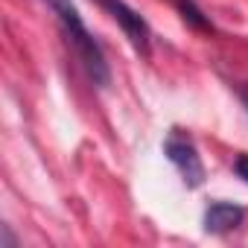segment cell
<instances>
[{"label": "cell", "mask_w": 248, "mask_h": 248, "mask_svg": "<svg viewBox=\"0 0 248 248\" xmlns=\"http://www.w3.org/2000/svg\"><path fill=\"white\" fill-rule=\"evenodd\" d=\"M164 155H167V161L178 170L181 181H184L190 190H196V187L204 184V175H207V172H204L199 146H196V140L190 138V132H184V129H170V135H167V140H164Z\"/></svg>", "instance_id": "cell-2"}, {"label": "cell", "mask_w": 248, "mask_h": 248, "mask_svg": "<svg viewBox=\"0 0 248 248\" xmlns=\"http://www.w3.org/2000/svg\"><path fill=\"white\" fill-rule=\"evenodd\" d=\"M93 3L123 30V35L129 38V44L140 56H149L152 53V30H149V21L138 9H132L126 0H93Z\"/></svg>", "instance_id": "cell-3"}, {"label": "cell", "mask_w": 248, "mask_h": 248, "mask_svg": "<svg viewBox=\"0 0 248 248\" xmlns=\"http://www.w3.org/2000/svg\"><path fill=\"white\" fill-rule=\"evenodd\" d=\"M245 222V207L233 204V202H210L204 207V231L207 233H228L233 228H239Z\"/></svg>", "instance_id": "cell-4"}, {"label": "cell", "mask_w": 248, "mask_h": 248, "mask_svg": "<svg viewBox=\"0 0 248 248\" xmlns=\"http://www.w3.org/2000/svg\"><path fill=\"white\" fill-rule=\"evenodd\" d=\"M233 172H236V178H242V181L248 184V155H236V161H233Z\"/></svg>", "instance_id": "cell-6"}, {"label": "cell", "mask_w": 248, "mask_h": 248, "mask_svg": "<svg viewBox=\"0 0 248 248\" xmlns=\"http://www.w3.org/2000/svg\"><path fill=\"white\" fill-rule=\"evenodd\" d=\"M239 99H242V105L248 108V85H245V88H239Z\"/></svg>", "instance_id": "cell-7"}, {"label": "cell", "mask_w": 248, "mask_h": 248, "mask_svg": "<svg viewBox=\"0 0 248 248\" xmlns=\"http://www.w3.org/2000/svg\"><path fill=\"white\" fill-rule=\"evenodd\" d=\"M170 3L178 9V15H181V21L187 24V27H193L196 32H207V35H213L216 32V27H213V21L204 15V9L196 3V0H170Z\"/></svg>", "instance_id": "cell-5"}, {"label": "cell", "mask_w": 248, "mask_h": 248, "mask_svg": "<svg viewBox=\"0 0 248 248\" xmlns=\"http://www.w3.org/2000/svg\"><path fill=\"white\" fill-rule=\"evenodd\" d=\"M41 3L56 15V21H59L62 32H64L67 44L73 47V53H76L79 64L85 67L88 79H91L93 85L105 88V85L111 82V70H108V62H105L102 44H99V41L93 38V32L85 27V21H82V15H79L76 3H73V0H41Z\"/></svg>", "instance_id": "cell-1"}]
</instances>
